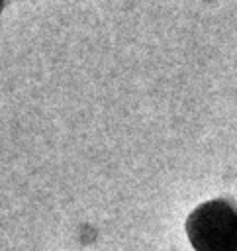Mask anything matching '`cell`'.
Here are the masks:
<instances>
[{"label":"cell","instance_id":"cell-1","mask_svg":"<svg viewBox=\"0 0 237 251\" xmlns=\"http://www.w3.org/2000/svg\"><path fill=\"white\" fill-rule=\"evenodd\" d=\"M186 235L196 251H237V208L229 200H210L186 220Z\"/></svg>","mask_w":237,"mask_h":251}]
</instances>
